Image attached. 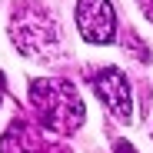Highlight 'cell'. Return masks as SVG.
I'll list each match as a JSON object with an SVG mask.
<instances>
[{
	"label": "cell",
	"instance_id": "6da1fadb",
	"mask_svg": "<svg viewBox=\"0 0 153 153\" xmlns=\"http://www.w3.org/2000/svg\"><path fill=\"white\" fill-rule=\"evenodd\" d=\"M30 103L37 120L53 133H73L83 126V100L67 80H33L30 83Z\"/></svg>",
	"mask_w": 153,
	"mask_h": 153
},
{
	"label": "cell",
	"instance_id": "7a4b0ae2",
	"mask_svg": "<svg viewBox=\"0 0 153 153\" xmlns=\"http://www.w3.org/2000/svg\"><path fill=\"white\" fill-rule=\"evenodd\" d=\"M10 37L17 43V50L23 57H37V60H50L60 53V33L57 23L43 7L37 4H20L10 17Z\"/></svg>",
	"mask_w": 153,
	"mask_h": 153
},
{
	"label": "cell",
	"instance_id": "3957f363",
	"mask_svg": "<svg viewBox=\"0 0 153 153\" xmlns=\"http://www.w3.org/2000/svg\"><path fill=\"white\" fill-rule=\"evenodd\" d=\"M90 83L97 90V97L107 103L110 117H117L120 123H130L133 120V93H130V80L120 67H103L90 73Z\"/></svg>",
	"mask_w": 153,
	"mask_h": 153
},
{
	"label": "cell",
	"instance_id": "277c9868",
	"mask_svg": "<svg viewBox=\"0 0 153 153\" xmlns=\"http://www.w3.org/2000/svg\"><path fill=\"white\" fill-rule=\"evenodd\" d=\"M76 27L87 43H113L117 40V10L110 0H80Z\"/></svg>",
	"mask_w": 153,
	"mask_h": 153
},
{
	"label": "cell",
	"instance_id": "5b68a950",
	"mask_svg": "<svg viewBox=\"0 0 153 153\" xmlns=\"http://www.w3.org/2000/svg\"><path fill=\"white\" fill-rule=\"evenodd\" d=\"M4 153H67L63 146H50V143H40L27 123H13L7 137H4Z\"/></svg>",
	"mask_w": 153,
	"mask_h": 153
},
{
	"label": "cell",
	"instance_id": "8992f818",
	"mask_svg": "<svg viewBox=\"0 0 153 153\" xmlns=\"http://www.w3.org/2000/svg\"><path fill=\"white\" fill-rule=\"evenodd\" d=\"M117 153H137V150H133L130 143H117Z\"/></svg>",
	"mask_w": 153,
	"mask_h": 153
},
{
	"label": "cell",
	"instance_id": "52a82bcc",
	"mask_svg": "<svg viewBox=\"0 0 153 153\" xmlns=\"http://www.w3.org/2000/svg\"><path fill=\"white\" fill-rule=\"evenodd\" d=\"M0 83H4V76H0ZM0 97H4V87H0Z\"/></svg>",
	"mask_w": 153,
	"mask_h": 153
}]
</instances>
